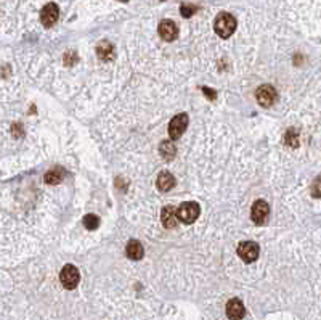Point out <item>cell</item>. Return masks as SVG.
<instances>
[{
    "label": "cell",
    "mask_w": 321,
    "mask_h": 320,
    "mask_svg": "<svg viewBox=\"0 0 321 320\" xmlns=\"http://www.w3.org/2000/svg\"><path fill=\"white\" fill-rule=\"evenodd\" d=\"M213 29L220 35L222 39H228L230 35L236 31V18L227 11L217 15L216 21H213Z\"/></svg>",
    "instance_id": "6da1fadb"
},
{
    "label": "cell",
    "mask_w": 321,
    "mask_h": 320,
    "mask_svg": "<svg viewBox=\"0 0 321 320\" xmlns=\"http://www.w3.org/2000/svg\"><path fill=\"white\" fill-rule=\"evenodd\" d=\"M201 208L195 201H186V203H182L177 209V219L183 222V224H193L198 217H199Z\"/></svg>",
    "instance_id": "7a4b0ae2"
},
{
    "label": "cell",
    "mask_w": 321,
    "mask_h": 320,
    "mask_svg": "<svg viewBox=\"0 0 321 320\" xmlns=\"http://www.w3.org/2000/svg\"><path fill=\"white\" fill-rule=\"evenodd\" d=\"M59 280H61V285L66 290H74L79 285V280H80V274L77 267L73 264H66L61 269V272H59Z\"/></svg>",
    "instance_id": "3957f363"
},
{
    "label": "cell",
    "mask_w": 321,
    "mask_h": 320,
    "mask_svg": "<svg viewBox=\"0 0 321 320\" xmlns=\"http://www.w3.org/2000/svg\"><path fill=\"white\" fill-rule=\"evenodd\" d=\"M260 254V248L255 242H243L238 246V256H240L244 263H254Z\"/></svg>",
    "instance_id": "277c9868"
},
{
    "label": "cell",
    "mask_w": 321,
    "mask_h": 320,
    "mask_svg": "<svg viewBox=\"0 0 321 320\" xmlns=\"http://www.w3.org/2000/svg\"><path fill=\"white\" fill-rule=\"evenodd\" d=\"M186 126H188V116L185 113H180V114L174 116L170 124H169V137L172 140L180 138L182 134L186 130Z\"/></svg>",
    "instance_id": "5b68a950"
},
{
    "label": "cell",
    "mask_w": 321,
    "mask_h": 320,
    "mask_svg": "<svg viewBox=\"0 0 321 320\" xmlns=\"http://www.w3.org/2000/svg\"><path fill=\"white\" fill-rule=\"evenodd\" d=\"M268 214H270V206L265 199H257L252 209H251V217L252 221L257 224V225H262L267 222L268 219Z\"/></svg>",
    "instance_id": "8992f818"
},
{
    "label": "cell",
    "mask_w": 321,
    "mask_h": 320,
    "mask_svg": "<svg viewBox=\"0 0 321 320\" xmlns=\"http://www.w3.org/2000/svg\"><path fill=\"white\" fill-rule=\"evenodd\" d=\"M255 97H257V102L262 106H271L273 103L276 102L278 93H276V90H275V87H273V86L265 84V86L257 89Z\"/></svg>",
    "instance_id": "52a82bcc"
},
{
    "label": "cell",
    "mask_w": 321,
    "mask_h": 320,
    "mask_svg": "<svg viewBox=\"0 0 321 320\" xmlns=\"http://www.w3.org/2000/svg\"><path fill=\"white\" fill-rule=\"evenodd\" d=\"M59 18V8L56 4H47L40 11V21L45 28H52Z\"/></svg>",
    "instance_id": "ba28073f"
},
{
    "label": "cell",
    "mask_w": 321,
    "mask_h": 320,
    "mask_svg": "<svg viewBox=\"0 0 321 320\" xmlns=\"http://www.w3.org/2000/svg\"><path fill=\"white\" fill-rule=\"evenodd\" d=\"M158 31H159L161 39L165 41V42H172V41H175V39H177V35H178V28H177L175 23L170 21V19H164V21H161Z\"/></svg>",
    "instance_id": "9c48e42d"
},
{
    "label": "cell",
    "mask_w": 321,
    "mask_h": 320,
    "mask_svg": "<svg viewBox=\"0 0 321 320\" xmlns=\"http://www.w3.org/2000/svg\"><path fill=\"white\" fill-rule=\"evenodd\" d=\"M227 317L230 320H241L244 315H246V307L244 304L241 303V299L238 298H233L227 303Z\"/></svg>",
    "instance_id": "30bf717a"
},
{
    "label": "cell",
    "mask_w": 321,
    "mask_h": 320,
    "mask_svg": "<svg viewBox=\"0 0 321 320\" xmlns=\"http://www.w3.org/2000/svg\"><path fill=\"white\" fill-rule=\"evenodd\" d=\"M161 221L164 224V227L167 229H174L177 227L178 224V219H177V209L174 206H165L162 211H161Z\"/></svg>",
    "instance_id": "8fae6325"
},
{
    "label": "cell",
    "mask_w": 321,
    "mask_h": 320,
    "mask_svg": "<svg viewBox=\"0 0 321 320\" xmlns=\"http://www.w3.org/2000/svg\"><path fill=\"white\" fill-rule=\"evenodd\" d=\"M156 185H158V188L161 192H169V190H172V188L175 187V177L170 172H167V171H162L158 175Z\"/></svg>",
    "instance_id": "7c38bea8"
},
{
    "label": "cell",
    "mask_w": 321,
    "mask_h": 320,
    "mask_svg": "<svg viewBox=\"0 0 321 320\" xmlns=\"http://www.w3.org/2000/svg\"><path fill=\"white\" fill-rule=\"evenodd\" d=\"M125 253H127V257L134 259V261H140L145 256L143 245H141L138 240H130L125 246Z\"/></svg>",
    "instance_id": "4fadbf2b"
},
{
    "label": "cell",
    "mask_w": 321,
    "mask_h": 320,
    "mask_svg": "<svg viewBox=\"0 0 321 320\" xmlns=\"http://www.w3.org/2000/svg\"><path fill=\"white\" fill-rule=\"evenodd\" d=\"M97 55L103 62H111L114 58V45L110 41H101L97 47Z\"/></svg>",
    "instance_id": "5bb4252c"
},
{
    "label": "cell",
    "mask_w": 321,
    "mask_h": 320,
    "mask_svg": "<svg viewBox=\"0 0 321 320\" xmlns=\"http://www.w3.org/2000/svg\"><path fill=\"white\" fill-rule=\"evenodd\" d=\"M65 175H66V171L63 168H53L45 174V182L50 185H56L65 179Z\"/></svg>",
    "instance_id": "9a60e30c"
},
{
    "label": "cell",
    "mask_w": 321,
    "mask_h": 320,
    "mask_svg": "<svg viewBox=\"0 0 321 320\" xmlns=\"http://www.w3.org/2000/svg\"><path fill=\"white\" fill-rule=\"evenodd\" d=\"M159 153H161V156L165 161H172L175 158V155H177V148H175V145L172 144V142L165 140V142H162L161 147H159Z\"/></svg>",
    "instance_id": "2e32d148"
},
{
    "label": "cell",
    "mask_w": 321,
    "mask_h": 320,
    "mask_svg": "<svg viewBox=\"0 0 321 320\" xmlns=\"http://www.w3.org/2000/svg\"><path fill=\"white\" fill-rule=\"evenodd\" d=\"M84 225L87 230H97L100 227V219L95 214H87L84 217Z\"/></svg>",
    "instance_id": "e0dca14e"
},
{
    "label": "cell",
    "mask_w": 321,
    "mask_h": 320,
    "mask_svg": "<svg viewBox=\"0 0 321 320\" xmlns=\"http://www.w3.org/2000/svg\"><path fill=\"white\" fill-rule=\"evenodd\" d=\"M284 142H286V145H289L291 148H295L297 145H299V138H297V134L294 132V130H288L286 137H284Z\"/></svg>",
    "instance_id": "ac0fdd59"
},
{
    "label": "cell",
    "mask_w": 321,
    "mask_h": 320,
    "mask_svg": "<svg viewBox=\"0 0 321 320\" xmlns=\"http://www.w3.org/2000/svg\"><path fill=\"white\" fill-rule=\"evenodd\" d=\"M195 11H196V7H193V5L183 4V5L180 7V13H182V16H185V18L193 16V15H195Z\"/></svg>",
    "instance_id": "d6986e66"
},
{
    "label": "cell",
    "mask_w": 321,
    "mask_h": 320,
    "mask_svg": "<svg viewBox=\"0 0 321 320\" xmlns=\"http://www.w3.org/2000/svg\"><path fill=\"white\" fill-rule=\"evenodd\" d=\"M76 60H77V55H76V52H68L66 55H65V63L66 65H74L76 63Z\"/></svg>",
    "instance_id": "ffe728a7"
},
{
    "label": "cell",
    "mask_w": 321,
    "mask_h": 320,
    "mask_svg": "<svg viewBox=\"0 0 321 320\" xmlns=\"http://www.w3.org/2000/svg\"><path fill=\"white\" fill-rule=\"evenodd\" d=\"M203 92H204V95L209 97L210 100H216L217 98V92L216 90H210L209 87H203Z\"/></svg>",
    "instance_id": "44dd1931"
},
{
    "label": "cell",
    "mask_w": 321,
    "mask_h": 320,
    "mask_svg": "<svg viewBox=\"0 0 321 320\" xmlns=\"http://www.w3.org/2000/svg\"><path fill=\"white\" fill-rule=\"evenodd\" d=\"M318 188H319V179H316L315 181V190H313V196H319V193H318Z\"/></svg>",
    "instance_id": "7402d4cb"
}]
</instances>
